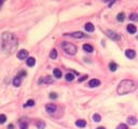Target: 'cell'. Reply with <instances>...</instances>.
Listing matches in <instances>:
<instances>
[{
	"label": "cell",
	"instance_id": "cell-5",
	"mask_svg": "<svg viewBox=\"0 0 138 129\" xmlns=\"http://www.w3.org/2000/svg\"><path fill=\"white\" fill-rule=\"evenodd\" d=\"M106 33H107V36H108L110 39L114 40V41H118V40H120V36L116 32L112 31V30H107Z\"/></svg>",
	"mask_w": 138,
	"mask_h": 129
},
{
	"label": "cell",
	"instance_id": "cell-27",
	"mask_svg": "<svg viewBox=\"0 0 138 129\" xmlns=\"http://www.w3.org/2000/svg\"><path fill=\"white\" fill-rule=\"evenodd\" d=\"M130 21H138V14H130Z\"/></svg>",
	"mask_w": 138,
	"mask_h": 129
},
{
	"label": "cell",
	"instance_id": "cell-31",
	"mask_svg": "<svg viewBox=\"0 0 138 129\" xmlns=\"http://www.w3.org/2000/svg\"><path fill=\"white\" fill-rule=\"evenodd\" d=\"M86 79H88V75H83L82 77H80V79H79V82H82V81H84Z\"/></svg>",
	"mask_w": 138,
	"mask_h": 129
},
{
	"label": "cell",
	"instance_id": "cell-23",
	"mask_svg": "<svg viewBox=\"0 0 138 129\" xmlns=\"http://www.w3.org/2000/svg\"><path fill=\"white\" fill-rule=\"evenodd\" d=\"M109 69L111 71H116V69H118V64H114V63H110L109 64Z\"/></svg>",
	"mask_w": 138,
	"mask_h": 129
},
{
	"label": "cell",
	"instance_id": "cell-25",
	"mask_svg": "<svg viewBox=\"0 0 138 129\" xmlns=\"http://www.w3.org/2000/svg\"><path fill=\"white\" fill-rule=\"evenodd\" d=\"M6 121V116L4 114H0V124H4Z\"/></svg>",
	"mask_w": 138,
	"mask_h": 129
},
{
	"label": "cell",
	"instance_id": "cell-33",
	"mask_svg": "<svg viewBox=\"0 0 138 129\" xmlns=\"http://www.w3.org/2000/svg\"><path fill=\"white\" fill-rule=\"evenodd\" d=\"M97 129H106V128H105V127H98Z\"/></svg>",
	"mask_w": 138,
	"mask_h": 129
},
{
	"label": "cell",
	"instance_id": "cell-29",
	"mask_svg": "<svg viewBox=\"0 0 138 129\" xmlns=\"http://www.w3.org/2000/svg\"><path fill=\"white\" fill-rule=\"evenodd\" d=\"M116 129H127V126L125 124H120L118 127H116Z\"/></svg>",
	"mask_w": 138,
	"mask_h": 129
},
{
	"label": "cell",
	"instance_id": "cell-12",
	"mask_svg": "<svg viewBox=\"0 0 138 129\" xmlns=\"http://www.w3.org/2000/svg\"><path fill=\"white\" fill-rule=\"evenodd\" d=\"M39 83L51 84V83H53V80H52V77H51V76H46V77H43V79H41V80L39 81Z\"/></svg>",
	"mask_w": 138,
	"mask_h": 129
},
{
	"label": "cell",
	"instance_id": "cell-15",
	"mask_svg": "<svg viewBox=\"0 0 138 129\" xmlns=\"http://www.w3.org/2000/svg\"><path fill=\"white\" fill-rule=\"evenodd\" d=\"M127 123H128L130 125H132V126H134V125L137 124V118L134 117V116H130L128 118H127Z\"/></svg>",
	"mask_w": 138,
	"mask_h": 129
},
{
	"label": "cell",
	"instance_id": "cell-3",
	"mask_svg": "<svg viewBox=\"0 0 138 129\" xmlns=\"http://www.w3.org/2000/svg\"><path fill=\"white\" fill-rule=\"evenodd\" d=\"M62 49L69 55H74L77 53V46L70 42H62Z\"/></svg>",
	"mask_w": 138,
	"mask_h": 129
},
{
	"label": "cell",
	"instance_id": "cell-26",
	"mask_svg": "<svg viewBox=\"0 0 138 129\" xmlns=\"http://www.w3.org/2000/svg\"><path fill=\"white\" fill-rule=\"evenodd\" d=\"M116 18H118L119 22H123L124 21V13H119L118 16H116Z\"/></svg>",
	"mask_w": 138,
	"mask_h": 129
},
{
	"label": "cell",
	"instance_id": "cell-1",
	"mask_svg": "<svg viewBox=\"0 0 138 129\" xmlns=\"http://www.w3.org/2000/svg\"><path fill=\"white\" fill-rule=\"evenodd\" d=\"M2 40V50L3 52L12 54L15 52L17 47V39L16 37L11 32H4L1 37Z\"/></svg>",
	"mask_w": 138,
	"mask_h": 129
},
{
	"label": "cell",
	"instance_id": "cell-30",
	"mask_svg": "<svg viewBox=\"0 0 138 129\" xmlns=\"http://www.w3.org/2000/svg\"><path fill=\"white\" fill-rule=\"evenodd\" d=\"M49 97L51 98V99H56V98H57V94H55V93H51Z\"/></svg>",
	"mask_w": 138,
	"mask_h": 129
},
{
	"label": "cell",
	"instance_id": "cell-22",
	"mask_svg": "<svg viewBox=\"0 0 138 129\" xmlns=\"http://www.w3.org/2000/svg\"><path fill=\"white\" fill-rule=\"evenodd\" d=\"M65 79H66L67 81H69V82H71V81L74 80V75L72 73H67L66 75H65Z\"/></svg>",
	"mask_w": 138,
	"mask_h": 129
},
{
	"label": "cell",
	"instance_id": "cell-7",
	"mask_svg": "<svg viewBox=\"0 0 138 129\" xmlns=\"http://www.w3.org/2000/svg\"><path fill=\"white\" fill-rule=\"evenodd\" d=\"M28 56V52L26 50H20V52H17V58L18 59H26Z\"/></svg>",
	"mask_w": 138,
	"mask_h": 129
},
{
	"label": "cell",
	"instance_id": "cell-8",
	"mask_svg": "<svg viewBox=\"0 0 138 129\" xmlns=\"http://www.w3.org/2000/svg\"><path fill=\"white\" fill-rule=\"evenodd\" d=\"M46 110L48 113H54V112L56 111V106H55L54 103H49L46 106Z\"/></svg>",
	"mask_w": 138,
	"mask_h": 129
},
{
	"label": "cell",
	"instance_id": "cell-9",
	"mask_svg": "<svg viewBox=\"0 0 138 129\" xmlns=\"http://www.w3.org/2000/svg\"><path fill=\"white\" fill-rule=\"evenodd\" d=\"M100 85V81L97 80V79H93L88 82V86L90 87H97Z\"/></svg>",
	"mask_w": 138,
	"mask_h": 129
},
{
	"label": "cell",
	"instance_id": "cell-19",
	"mask_svg": "<svg viewBox=\"0 0 138 129\" xmlns=\"http://www.w3.org/2000/svg\"><path fill=\"white\" fill-rule=\"evenodd\" d=\"M53 74L55 77H57V79H60V77H62V71L60 69H54L53 70Z\"/></svg>",
	"mask_w": 138,
	"mask_h": 129
},
{
	"label": "cell",
	"instance_id": "cell-13",
	"mask_svg": "<svg viewBox=\"0 0 138 129\" xmlns=\"http://www.w3.org/2000/svg\"><path fill=\"white\" fill-rule=\"evenodd\" d=\"M26 64H27V66L32 67V66H34V64H36V59H34V57H28L26 60Z\"/></svg>",
	"mask_w": 138,
	"mask_h": 129
},
{
	"label": "cell",
	"instance_id": "cell-6",
	"mask_svg": "<svg viewBox=\"0 0 138 129\" xmlns=\"http://www.w3.org/2000/svg\"><path fill=\"white\" fill-rule=\"evenodd\" d=\"M68 36L72 37V38H76V39H82V38H86V35H84V33H83V32H81V31H76V32L69 33Z\"/></svg>",
	"mask_w": 138,
	"mask_h": 129
},
{
	"label": "cell",
	"instance_id": "cell-14",
	"mask_svg": "<svg viewBox=\"0 0 138 129\" xmlns=\"http://www.w3.org/2000/svg\"><path fill=\"white\" fill-rule=\"evenodd\" d=\"M136 26H134L133 24H130V25H127V31H128L130 33H135L136 32Z\"/></svg>",
	"mask_w": 138,
	"mask_h": 129
},
{
	"label": "cell",
	"instance_id": "cell-18",
	"mask_svg": "<svg viewBox=\"0 0 138 129\" xmlns=\"http://www.w3.org/2000/svg\"><path fill=\"white\" fill-rule=\"evenodd\" d=\"M83 50L85 51L86 53H92L93 51H94L93 46H92V45H90V44H84V45H83Z\"/></svg>",
	"mask_w": 138,
	"mask_h": 129
},
{
	"label": "cell",
	"instance_id": "cell-21",
	"mask_svg": "<svg viewBox=\"0 0 138 129\" xmlns=\"http://www.w3.org/2000/svg\"><path fill=\"white\" fill-rule=\"evenodd\" d=\"M37 128L38 129H44V128H46V123L42 122V121L37 122Z\"/></svg>",
	"mask_w": 138,
	"mask_h": 129
},
{
	"label": "cell",
	"instance_id": "cell-4",
	"mask_svg": "<svg viewBox=\"0 0 138 129\" xmlns=\"http://www.w3.org/2000/svg\"><path fill=\"white\" fill-rule=\"evenodd\" d=\"M26 75V72L25 71H22L20 74H17V75L14 77V80H13V85L15 87H18L20 85V83H22V76Z\"/></svg>",
	"mask_w": 138,
	"mask_h": 129
},
{
	"label": "cell",
	"instance_id": "cell-34",
	"mask_svg": "<svg viewBox=\"0 0 138 129\" xmlns=\"http://www.w3.org/2000/svg\"><path fill=\"white\" fill-rule=\"evenodd\" d=\"M2 3H3V1H0V5H1V4H2Z\"/></svg>",
	"mask_w": 138,
	"mask_h": 129
},
{
	"label": "cell",
	"instance_id": "cell-10",
	"mask_svg": "<svg viewBox=\"0 0 138 129\" xmlns=\"http://www.w3.org/2000/svg\"><path fill=\"white\" fill-rule=\"evenodd\" d=\"M84 28H85L86 31L93 32V31H94V29H95V27H94V25H93L92 23H86L85 26H84Z\"/></svg>",
	"mask_w": 138,
	"mask_h": 129
},
{
	"label": "cell",
	"instance_id": "cell-16",
	"mask_svg": "<svg viewBox=\"0 0 138 129\" xmlns=\"http://www.w3.org/2000/svg\"><path fill=\"white\" fill-rule=\"evenodd\" d=\"M76 126H77V127H80V128H83V127L86 126V122L83 121V120H79V121L76 122Z\"/></svg>",
	"mask_w": 138,
	"mask_h": 129
},
{
	"label": "cell",
	"instance_id": "cell-24",
	"mask_svg": "<svg viewBox=\"0 0 138 129\" xmlns=\"http://www.w3.org/2000/svg\"><path fill=\"white\" fill-rule=\"evenodd\" d=\"M93 121L96 122V123H98V122H100L102 121V117H100V115L99 114H94L93 115Z\"/></svg>",
	"mask_w": 138,
	"mask_h": 129
},
{
	"label": "cell",
	"instance_id": "cell-11",
	"mask_svg": "<svg viewBox=\"0 0 138 129\" xmlns=\"http://www.w3.org/2000/svg\"><path fill=\"white\" fill-rule=\"evenodd\" d=\"M125 55L127 58H130V59H132L135 57V51H133V50H126L125 51Z\"/></svg>",
	"mask_w": 138,
	"mask_h": 129
},
{
	"label": "cell",
	"instance_id": "cell-17",
	"mask_svg": "<svg viewBox=\"0 0 138 129\" xmlns=\"http://www.w3.org/2000/svg\"><path fill=\"white\" fill-rule=\"evenodd\" d=\"M20 129H28V123L25 120H20Z\"/></svg>",
	"mask_w": 138,
	"mask_h": 129
},
{
	"label": "cell",
	"instance_id": "cell-32",
	"mask_svg": "<svg viewBox=\"0 0 138 129\" xmlns=\"http://www.w3.org/2000/svg\"><path fill=\"white\" fill-rule=\"evenodd\" d=\"M13 127H14L13 125H9V126H8V129H13Z\"/></svg>",
	"mask_w": 138,
	"mask_h": 129
},
{
	"label": "cell",
	"instance_id": "cell-2",
	"mask_svg": "<svg viewBox=\"0 0 138 129\" xmlns=\"http://www.w3.org/2000/svg\"><path fill=\"white\" fill-rule=\"evenodd\" d=\"M136 84L135 82H133L132 80H123L121 81L118 88H116V91H118L119 95H126L130 93H133L134 90L136 89Z\"/></svg>",
	"mask_w": 138,
	"mask_h": 129
},
{
	"label": "cell",
	"instance_id": "cell-20",
	"mask_svg": "<svg viewBox=\"0 0 138 129\" xmlns=\"http://www.w3.org/2000/svg\"><path fill=\"white\" fill-rule=\"evenodd\" d=\"M50 58H52V59L57 58V51L55 50V49H53V50L51 51V53H50Z\"/></svg>",
	"mask_w": 138,
	"mask_h": 129
},
{
	"label": "cell",
	"instance_id": "cell-28",
	"mask_svg": "<svg viewBox=\"0 0 138 129\" xmlns=\"http://www.w3.org/2000/svg\"><path fill=\"white\" fill-rule=\"evenodd\" d=\"M34 100H32V99L27 101L26 104H25V107H34Z\"/></svg>",
	"mask_w": 138,
	"mask_h": 129
}]
</instances>
